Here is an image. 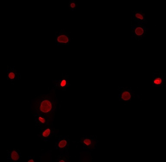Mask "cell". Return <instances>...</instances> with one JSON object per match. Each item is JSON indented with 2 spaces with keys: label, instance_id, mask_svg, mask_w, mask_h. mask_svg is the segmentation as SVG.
<instances>
[{
  "label": "cell",
  "instance_id": "cell-1",
  "mask_svg": "<svg viewBox=\"0 0 166 162\" xmlns=\"http://www.w3.org/2000/svg\"><path fill=\"white\" fill-rule=\"evenodd\" d=\"M57 104L58 99L55 90H52L50 93L41 94L32 100V112L33 115H42L53 121Z\"/></svg>",
  "mask_w": 166,
  "mask_h": 162
},
{
  "label": "cell",
  "instance_id": "cell-2",
  "mask_svg": "<svg viewBox=\"0 0 166 162\" xmlns=\"http://www.w3.org/2000/svg\"><path fill=\"white\" fill-rule=\"evenodd\" d=\"M131 38L135 40H142L148 33L149 28L143 23H132L131 24Z\"/></svg>",
  "mask_w": 166,
  "mask_h": 162
},
{
  "label": "cell",
  "instance_id": "cell-3",
  "mask_svg": "<svg viewBox=\"0 0 166 162\" xmlns=\"http://www.w3.org/2000/svg\"><path fill=\"white\" fill-rule=\"evenodd\" d=\"M135 98V92L131 87H118V100L128 102Z\"/></svg>",
  "mask_w": 166,
  "mask_h": 162
},
{
  "label": "cell",
  "instance_id": "cell-4",
  "mask_svg": "<svg viewBox=\"0 0 166 162\" xmlns=\"http://www.w3.org/2000/svg\"><path fill=\"white\" fill-rule=\"evenodd\" d=\"M99 141L97 139V135H90L83 136L81 140L77 143H81L83 145V148L93 151L97 148Z\"/></svg>",
  "mask_w": 166,
  "mask_h": 162
},
{
  "label": "cell",
  "instance_id": "cell-5",
  "mask_svg": "<svg viewBox=\"0 0 166 162\" xmlns=\"http://www.w3.org/2000/svg\"><path fill=\"white\" fill-rule=\"evenodd\" d=\"M72 32H66L65 29L55 32V44L57 45H68L72 42L69 34Z\"/></svg>",
  "mask_w": 166,
  "mask_h": 162
},
{
  "label": "cell",
  "instance_id": "cell-6",
  "mask_svg": "<svg viewBox=\"0 0 166 162\" xmlns=\"http://www.w3.org/2000/svg\"><path fill=\"white\" fill-rule=\"evenodd\" d=\"M70 145V139L68 136H60L55 144V149H59L62 154L68 155Z\"/></svg>",
  "mask_w": 166,
  "mask_h": 162
},
{
  "label": "cell",
  "instance_id": "cell-7",
  "mask_svg": "<svg viewBox=\"0 0 166 162\" xmlns=\"http://www.w3.org/2000/svg\"><path fill=\"white\" fill-rule=\"evenodd\" d=\"M152 82L153 87H165L166 86L165 73H153L152 75Z\"/></svg>",
  "mask_w": 166,
  "mask_h": 162
},
{
  "label": "cell",
  "instance_id": "cell-8",
  "mask_svg": "<svg viewBox=\"0 0 166 162\" xmlns=\"http://www.w3.org/2000/svg\"><path fill=\"white\" fill-rule=\"evenodd\" d=\"M52 83L54 84L55 89L65 91L71 86L69 82V75H68L63 76L62 78L57 80H53Z\"/></svg>",
  "mask_w": 166,
  "mask_h": 162
},
{
  "label": "cell",
  "instance_id": "cell-9",
  "mask_svg": "<svg viewBox=\"0 0 166 162\" xmlns=\"http://www.w3.org/2000/svg\"><path fill=\"white\" fill-rule=\"evenodd\" d=\"M131 19L133 20L132 22L134 23H143L147 24L148 21L145 18V12L142 11H131Z\"/></svg>",
  "mask_w": 166,
  "mask_h": 162
},
{
  "label": "cell",
  "instance_id": "cell-10",
  "mask_svg": "<svg viewBox=\"0 0 166 162\" xmlns=\"http://www.w3.org/2000/svg\"><path fill=\"white\" fill-rule=\"evenodd\" d=\"M35 118V123L39 128H41L42 129L45 128L47 126L51 125H48L50 123V120L48 118L44 115L40 114H36L34 115Z\"/></svg>",
  "mask_w": 166,
  "mask_h": 162
},
{
  "label": "cell",
  "instance_id": "cell-11",
  "mask_svg": "<svg viewBox=\"0 0 166 162\" xmlns=\"http://www.w3.org/2000/svg\"><path fill=\"white\" fill-rule=\"evenodd\" d=\"M55 129L52 127V125L48 126V127L42 129L38 136L42 140H46L50 139L54 136L55 134Z\"/></svg>",
  "mask_w": 166,
  "mask_h": 162
},
{
  "label": "cell",
  "instance_id": "cell-12",
  "mask_svg": "<svg viewBox=\"0 0 166 162\" xmlns=\"http://www.w3.org/2000/svg\"><path fill=\"white\" fill-rule=\"evenodd\" d=\"M8 162H17L20 160L21 154L19 150L16 149H12L7 151Z\"/></svg>",
  "mask_w": 166,
  "mask_h": 162
},
{
  "label": "cell",
  "instance_id": "cell-13",
  "mask_svg": "<svg viewBox=\"0 0 166 162\" xmlns=\"http://www.w3.org/2000/svg\"><path fill=\"white\" fill-rule=\"evenodd\" d=\"M14 66H8L7 78L11 81H14L20 79V74L17 72V70L14 69Z\"/></svg>",
  "mask_w": 166,
  "mask_h": 162
},
{
  "label": "cell",
  "instance_id": "cell-14",
  "mask_svg": "<svg viewBox=\"0 0 166 162\" xmlns=\"http://www.w3.org/2000/svg\"><path fill=\"white\" fill-rule=\"evenodd\" d=\"M78 3L76 2V0H70L68 4V7L69 9L73 11L76 10V8L78 7Z\"/></svg>",
  "mask_w": 166,
  "mask_h": 162
},
{
  "label": "cell",
  "instance_id": "cell-15",
  "mask_svg": "<svg viewBox=\"0 0 166 162\" xmlns=\"http://www.w3.org/2000/svg\"><path fill=\"white\" fill-rule=\"evenodd\" d=\"M69 157H67L65 156L61 155H60L59 157V158L57 159L56 162H71V161L69 160Z\"/></svg>",
  "mask_w": 166,
  "mask_h": 162
},
{
  "label": "cell",
  "instance_id": "cell-16",
  "mask_svg": "<svg viewBox=\"0 0 166 162\" xmlns=\"http://www.w3.org/2000/svg\"><path fill=\"white\" fill-rule=\"evenodd\" d=\"M30 157V158H31V160H28L27 161L28 162H34L35 161L34 160V159H32V157Z\"/></svg>",
  "mask_w": 166,
  "mask_h": 162
}]
</instances>
